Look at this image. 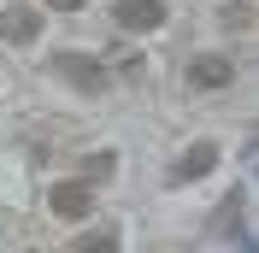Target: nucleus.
I'll return each instance as SVG.
<instances>
[{"mask_svg":"<svg viewBox=\"0 0 259 253\" xmlns=\"http://www.w3.org/2000/svg\"><path fill=\"white\" fill-rule=\"evenodd\" d=\"M71 253H118V236H112V230H89V236H77Z\"/></svg>","mask_w":259,"mask_h":253,"instance_id":"nucleus-7","label":"nucleus"},{"mask_svg":"<svg viewBox=\"0 0 259 253\" xmlns=\"http://www.w3.org/2000/svg\"><path fill=\"white\" fill-rule=\"evenodd\" d=\"M189 82L194 89H230V82H236V65H230L224 53H200V59L189 65Z\"/></svg>","mask_w":259,"mask_h":253,"instance_id":"nucleus-4","label":"nucleus"},{"mask_svg":"<svg viewBox=\"0 0 259 253\" xmlns=\"http://www.w3.org/2000/svg\"><path fill=\"white\" fill-rule=\"evenodd\" d=\"M224 30H253V6L247 0H230L224 6Z\"/></svg>","mask_w":259,"mask_h":253,"instance_id":"nucleus-8","label":"nucleus"},{"mask_svg":"<svg viewBox=\"0 0 259 253\" xmlns=\"http://www.w3.org/2000/svg\"><path fill=\"white\" fill-rule=\"evenodd\" d=\"M53 12H82V6H89V0H48Z\"/></svg>","mask_w":259,"mask_h":253,"instance_id":"nucleus-11","label":"nucleus"},{"mask_svg":"<svg viewBox=\"0 0 259 253\" xmlns=\"http://www.w3.org/2000/svg\"><path fill=\"white\" fill-rule=\"evenodd\" d=\"M112 165H118L112 153H89V159H82V171H89V177H112Z\"/></svg>","mask_w":259,"mask_h":253,"instance_id":"nucleus-9","label":"nucleus"},{"mask_svg":"<svg viewBox=\"0 0 259 253\" xmlns=\"http://www.w3.org/2000/svg\"><path fill=\"white\" fill-rule=\"evenodd\" d=\"M35 30H41V24H35V12H30V6H12V12H0V41H30Z\"/></svg>","mask_w":259,"mask_h":253,"instance_id":"nucleus-6","label":"nucleus"},{"mask_svg":"<svg viewBox=\"0 0 259 253\" xmlns=\"http://www.w3.org/2000/svg\"><path fill=\"white\" fill-rule=\"evenodd\" d=\"M48 206H53V218H71V224H77L82 212L95 206V189H89L82 177H71V183H53V189H48Z\"/></svg>","mask_w":259,"mask_h":253,"instance_id":"nucleus-3","label":"nucleus"},{"mask_svg":"<svg viewBox=\"0 0 259 253\" xmlns=\"http://www.w3.org/2000/svg\"><path fill=\"white\" fill-rule=\"evenodd\" d=\"M112 71H118V77H136V71H142V53H124V59H118Z\"/></svg>","mask_w":259,"mask_h":253,"instance_id":"nucleus-10","label":"nucleus"},{"mask_svg":"<svg viewBox=\"0 0 259 253\" xmlns=\"http://www.w3.org/2000/svg\"><path fill=\"white\" fill-rule=\"evenodd\" d=\"M30 253H41V247H30Z\"/></svg>","mask_w":259,"mask_h":253,"instance_id":"nucleus-12","label":"nucleus"},{"mask_svg":"<svg viewBox=\"0 0 259 253\" xmlns=\"http://www.w3.org/2000/svg\"><path fill=\"white\" fill-rule=\"evenodd\" d=\"M212 165H218V142H194L189 153H183L177 165H171V177H177V183H200V177H206Z\"/></svg>","mask_w":259,"mask_h":253,"instance_id":"nucleus-5","label":"nucleus"},{"mask_svg":"<svg viewBox=\"0 0 259 253\" xmlns=\"http://www.w3.org/2000/svg\"><path fill=\"white\" fill-rule=\"evenodd\" d=\"M53 71H59L65 82H77V89H89V95H100V89H106V65L100 59H89V53H53Z\"/></svg>","mask_w":259,"mask_h":253,"instance_id":"nucleus-2","label":"nucleus"},{"mask_svg":"<svg viewBox=\"0 0 259 253\" xmlns=\"http://www.w3.org/2000/svg\"><path fill=\"white\" fill-rule=\"evenodd\" d=\"M112 24L130 35H147L165 24V0H112Z\"/></svg>","mask_w":259,"mask_h":253,"instance_id":"nucleus-1","label":"nucleus"}]
</instances>
